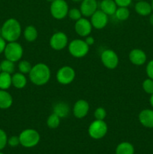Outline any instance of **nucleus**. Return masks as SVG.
Segmentation results:
<instances>
[{"label":"nucleus","mask_w":153,"mask_h":154,"mask_svg":"<svg viewBox=\"0 0 153 154\" xmlns=\"http://www.w3.org/2000/svg\"><path fill=\"white\" fill-rule=\"evenodd\" d=\"M28 75L30 81L33 84L43 86L47 84L50 79L51 72L47 65L40 63L32 66Z\"/></svg>","instance_id":"1"},{"label":"nucleus","mask_w":153,"mask_h":154,"mask_svg":"<svg viewBox=\"0 0 153 154\" xmlns=\"http://www.w3.org/2000/svg\"><path fill=\"white\" fill-rule=\"evenodd\" d=\"M1 36L7 42H16L22 34L21 25L17 20L10 18L3 23Z\"/></svg>","instance_id":"2"},{"label":"nucleus","mask_w":153,"mask_h":154,"mask_svg":"<svg viewBox=\"0 0 153 154\" xmlns=\"http://www.w3.org/2000/svg\"><path fill=\"white\" fill-rule=\"evenodd\" d=\"M19 138L21 145L26 148H31L36 146L40 139V134L37 130L33 129L23 130L20 134Z\"/></svg>","instance_id":"3"},{"label":"nucleus","mask_w":153,"mask_h":154,"mask_svg":"<svg viewBox=\"0 0 153 154\" xmlns=\"http://www.w3.org/2000/svg\"><path fill=\"white\" fill-rule=\"evenodd\" d=\"M88 51L89 46L82 39H74L68 45L69 53L75 58L84 57L88 54Z\"/></svg>","instance_id":"4"},{"label":"nucleus","mask_w":153,"mask_h":154,"mask_svg":"<svg viewBox=\"0 0 153 154\" xmlns=\"http://www.w3.org/2000/svg\"><path fill=\"white\" fill-rule=\"evenodd\" d=\"M4 57L7 60L16 63L20 61L23 55V48L17 42H8L4 51Z\"/></svg>","instance_id":"5"},{"label":"nucleus","mask_w":153,"mask_h":154,"mask_svg":"<svg viewBox=\"0 0 153 154\" xmlns=\"http://www.w3.org/2000/svg\"><path fill=\"white\" fill-rule=\"evenodd\" d=\"M108 127L104 120H95L89 125L88 132L92 138L95 140L104 138L107 133Z\"/></svg>","instance_id":"6"},{"label":"nucleus","mask_w":153,"mask_h":154,"mask_svg":"<svg viewBox=\"0 0 153 154\" xmlns=\"http://www.w3.org/2000/svg\"><path fill=\"white\" fill-rule=\"evenodd\" d=\"M52 17L56 20H62L68 14V5L64 0H54L50 8Z\"/></svg>","instance_id":"7"},{"label":"nucleus","mask_w":153,"mask_h":154,"mask_svg":"<svg viewBox=\"0 0 153 154\" xmlns=\"http://www.w3.org/2000/svg\"><path fill=\"white\" fill-rule=\"evenodd\" d=\"M76 73L74 69L68 66H64L60 68L56 73L57 81L62 85H68L74 80Z\"/></svg>","instance_id":"8"},{"label":"nucleus","mask_w":153,"mask_h":154,"mask_svg":"<svg viewBox=\"0 0 153 154\" xmlns=\"http://www.w3.org/2000/svg\"><path fill=\"white\" fill-rule=\"evenodd\" d=\"M100 60L104 66L109 69H116L118 66L119 62L116 53L110 49L105 50L101 53Z\"/></svg>","instance_id":"9"},{"label":"nucleus","mask_w":153,"mask_h":154,"mask_svg":"<svg viewBox=\"0 0 153 154\" xmlns=\"http://www.w3.org/2000/svg\"><path fill=\"white\" fill-rule=\"evenodd\" d=\"M68 43V38L65 33L62 32H55L50 39V45L55 51H62Z\"/></svg>","instance_id":"10"},{"label":"nucleus","mask_w":153,"mask_h":154,"mask_svg":"<svg viewBox=\"0 0 153 154\" xmlns=\"http://www.w3.org/2000/svg\"><path fill=\"white\" fill-rule=\"evenodd\" d=\"M74 29L76 34L79 35L81 37H86L89 35L92 29V25L90 20L86 19V17H82L80 20L76 21L74 25Z\"/></svg>","instance_id":"11"},{"label":"nucleus","mask_w":153,"mask_h":154,"mask_svg":"<svg viewBox=\"0 0 153 154\" xmlns=\"http://www.w3.org/2000/svg\"><path fill=\"white\" fill-rule=\"evenodd\" d=\"M91 22L92 27L96 29H101L106 26L108 23V15L101 10H97L91 17Z\"/></svg>","instance_id":"12"},{"label":"nucleus","mask_w":153,"mask_h":154,"mask_svg":"<svg viewBox=\"0 0 153 154\" xmlns=\"http://www.w3.org/2000/svg\"><path fill=\"white\" fill-rule=\"evenodd\" d=\"M89 111V104L84 99H80L75 102L73 107V114L78 119L84 118Z\"/></svg>","instance_id":"13"},{"label":"nucleus","mask_w":153,"mask_h":154,"mask_svg":"<svg viewBox=\"0 0 153 154\" xmlns=\"http://www.w3.org/2000/svg\"><path fill=\"white\" fill-rule=\"evenodd\" d=\"M80 10L82 16L85 17H89L98 10L97 1L96 0H82Z\"/></svg>","instance_id":"14"},{"label":"nucleus","mask_w":153,"mask_h":154,"mask_svg":"<svg viewBox=\"0 0 153 154\" xmlns=\"http://www.w3.org/2000/svg\"><path fill=\"white\" fill-rule=\"evenodd\" d=\"M129 60L135 66H142L146 61V54L140 49H134L129 53Z\"/></svg>","instance_id":"15"},{"label":"nucleus","mask_w":153,"mask_h":154,"mask_svg":"<svg viewBox=\"0 0 153 154\" xmlns=\"http://www.w3.org/2000/svg\"><path fill=\"white\" fill-rule=\"evenodd\" d=\"M139 121L146 128H153V110L144 109L139 114Z\"/></svg>","instance_id":"16"},{"label":"nucleus","mask_w":153,"mask_h":154,"mask_svg":"<svg viewBox=\"0 0 153 154\" xmlns=\"http://www.w3.org/2000/svg\"><path fill=\"white\" fill-rule=\"evenodd\" d=\"M70 112L69 105L66 102H59L56 103L52 108V113L56 114L60 118L66 117Z\"/></svg>","instance_id":"17"},{"label":"nucleus","mask_w":153,"mask_h":154,"mask_svg":"<svg viewBox=\"0 0 153 154\" xmlns=\"http://www.w3.org/2000/svg\"><path fill=\"white\" fill-rule=\"evenodd\" d=\"M117 7L118 6L114 0H102L100 4V10L104 12L108 16L115 14Z\"/></svg>","instance_id":"18"},{"label":"nucleus","mask_w":153,"mask_h":154,"mask_svg":"<svg viewBox=\"0 0 153 154\" xmlns=\"http://www.w3.org/2000/svg\"><path fill=\"white\" fill-rule=\"evenodd\" d=\"M13 104L11 95L4 90H0V109H8Z\"/></svg>","instance_id":"19"},{"label":"nucleus","mask_w":153,"mask_h":154,"mask_svg":"<svg viewBox=\"0 0 153 154\" xmlns=\"http://www.w3.org/2000/svg\"><path fill=\"white\" fill-rule=\"evenodd\" d=\"M135 11L138 14L141 16H148L152 13V8L151 4L142 0V1L138 2L135 5Z\"/></svg>","instance_id":"20"},{"label":"nucleus","mask_w":153,"mask_h":154,"mask_svg":"<svg viewBox=\"0 0 153 154\" xmlns=\"http://www.w3.org/2000/svg\"><path fill=\"white\" fill-rule=\"evenodd\" d=\"M12 85L16 89H22L26 86L27 78L25 75L21 72L14 73L11 77Z\"/></svg>","instance_id":"21"},{"label":"nucleus","mask_w":153,"mask_h":154,"mask_svg":"<svg viewBox=\"0 0 153 154\" xmlns=\"http://www.w3.org/2000/svg\"><path fill=\"white\" fill-rule=\"evenodd\" d=\"M38 32L34 26H28L23 31L24 38L28 42H33L37 39Z\"/></svg>","instance_id":"22"},{"label":"nucleus","mask_w":153,"mask_h":154,"mask_svg":"<svg viewBox=\"0 0 153 154\" xmlns=\"http://www.w3.org/2000/svg\"><path fill=\"white\" fill-rule=\"evenodd\" d=\"M134 146L129 142H122L116 148V154H134Z\"/></svg>","instance_id":"23"},{"label":"nucleus","mask_w":153,"mask_h":154,"mask_svg":"<svg viewBox=\"0 0 153 154\" xmlns=\"http://www.w3.org/2000/svg\"><path fill=\"white\" fill-rule=\"evenodd\" d=\"M11 75L6 72H0V90H7L12 85Z\"/></svg>","instance_id":"24"},{"label":"nucleus","mask_w":153,"mask_h":154,"mask_svg":"<svg viewBox=\"0 0 153 154\" xmlns=\"http://www.w3.org/2000/svg\"><path fill=\"white\" fill-rule=\"evenodd\" d=\"M0 68H1V72H6L10 75L13 74L15 71L14 63L7 59L0 63Z\"/></svg>","instance_id":"25"},{"label":"nucleus","mask_w":153,"mask_h":154,"mask_svg":"<svg viewBox=\"0 0 153 154\" xmlns=\"http://www.w3.org/2000/svg\"><path fill=\"white\" fill-rule=\"evenodd\" d=\"M114 15L118 20L124 21L128 19L129 16H130V11H129L128 7H118L117 8Z\"/></svg>","instance_id":"26"},{"label":"nucleus","mask_w":153,"mask_h":154,"mask_svg":"<svg viewBox=\"0 0 153 154\" xmlns=\"http://www.w3.org/2000/svg\"><path fill=\"white\" fill-rule=\"evenodd\" d=\"M60 117L56 114L52 113L46 120V125L50 129H56L60 124Z\"/></svg>","instance_id":"27"},{"label":"nucleus","mask_w":153,"mask_h":154,"mask_svg":"<svg viewBox=\"0 0 153 154\" xmlns=\"http://www.w3.org/2000/svg\"><path fill=\"white\" fill-rule=\"evenodd\" d=\"M32 66L31 63L27 60H21L18 64V69H19L20 72L24 74H29L30 71L32 70Z\"/></svg>","instance_id":"28"},{"label":"nucleus","mask_w":153,"mask_h":154,"mask_svg":"<svg viewBox=\"0 0 153 154\" xmlns=\"http://www.w3.org/2000/svg\"><path fill=\"white\" fill-rule=\"evenodd\" d=\"M68 17H70V19H71L72 20H78L80 18H82V13H81L80 10L78 8H74L70 9L68 11Z\"/></svg>","instance_id":"29"},{"label":"nucleus","mask_w":153,"mask_h":154,"mask_svg":"<svg viewBox=\"0 0 153 154\" xmlns=\"http://www.w3.org/2000/svg\"><path fill=\"white\" fill-rule=\"evenodd\" d=\"M142 89L148 94L152 95L153 93V80L151 78L146 79L142 82Z\"/></svg>","instance_id":"30"},{"label":"nucleus","mask_w":153,"mask_h":154,"mask_svg":"<svg viewBox=\"0 0 153 154\" xmlns=\"http://www.w3.org/2000/svg\"><path fill=\"white\" fill-rule=\"evenodd\" d=\"M94 116L95 117V120H104L105 119V117H106V111L102 107H99L97 109L94 111Z\"/></svg>","instance_id":"31"},{"label":"nucleus","mask_w":153,"mask_h":154,"mask_svg":"<svg viewBox=\"0 0 153 154\" xmlns=\"http://www.w3.org/2000/svg\"><path fill=\"white\" fill-rule=\"evenodd\" d=\"M8 144V136L3 129H0V150H3Z\"/></svg>","instance_id":"32"},{"label":"nucleus","mask_w":153,"mask_h":154,"mask_svg":"<svg viewBox=\"0 0 153 154\" xmlns=\"http://www.w3.org/2000/svg\"><path fill=\"white\" fill-rule=\"evenodd\" d=\"M8 144L12 147H15L20 144V141L19 136H16V135H13V136L10 137L8 138Z\"/></svg>","instance_id":"33"},{"label":"nucleus","mask_w":153,"mask_h":154,"mask_svg":"<svg viewBox=\"0 0 153 154\" xmlns=\"http://www.w3.org/2000/svg\"><path fill=\"white\" fill-rule=\"evenodd\" d=\"M146 72L147 76L148 77V78H151L153 80V60L148 62L146 66Z\"/></svg>","instance_id":"34"},{"label":"nucleus","mask_w":153,"mask_h":154,"mask_svg":"<svg viewBox=\"0 0 153 154\" xmlns=\"http://www.w3.org/2000/svg\"><path fill=\"white\" fill-rule=\"evenodd\" d=\"M118 7H128L132 0H114Z\"/></svg>","instance_id":"35"},{"label":"nucleus","mask_w":153,"mask_h":154,"mask_svg":"<svg viewBox=\"0 0 153 154\" xmlns=\"http://www.w3.org/2000/svg\"><path fill=\"white\" fill-rule=\"evenodd\" d=\"M6 41L3 38L2 36H0V54L4 53V49H5V47L7 43H6Z\"/></svg>","instance_id":"36"},{"label":"nucleus","mask_w":153,"mask_h":154,"mask_svg":"<svg viewBox=\"0 0 153 154\" xmlns=\"http://www.w3.org/2000/svg\"><path fill=\"white\" fill-rule=\"evenodd\" d=\"M85 42H86V43L87 45H88V46H92V45H94V38L92 37V36L88 35V36H86V37Z\"/></svg>","instance_id":"37"},{"label":"nucleus","mask_w":153,"mask_h":154,"mask_svg":"<svg viewBox=\"0 0 153 154\" xmlns=\"http://www.w3.org/2000/svg\"><path fill=\"white\" fill-rule=\"evenodd\" d=\"M149 102H150V105H151L152 107L153 108V93L151 95V97H150Z\"/></svg>","instance_id":"38"},{"label":"nucleus","mask_w":153,"mask_h":154,"mask_svg":"<svg viewBox=\"0 0 153 154\" xmlns=\"http://www.w3.org/2000/svg\"><path fill=\"white\" fill-rule=\"evenodd\" d=\"M149 22H150V23H151L152 25L153 26V14H152L151 16H150V17H149Z\"/></svg>","instance_id":"39"},{"label":"nucleus","mask_w":153,"mask_h":154,"mask_svg":"<svg viewBox=\"0 0 153 154\" xmlns=\"http://www.w3.org/2000/svg\"><path fill=\"white\" fill-rule=\"evenodd\" d=\"M72 1H74V2H81V1H82V0H72Z\"/></svg>","instance_id":"40"},{"label":"nucleus","mask_w":153,"mask_h":154,"mask_svg":"<svg viewBox=\"0 0 153 154\" xmlns=\"http://www.w3.org/2000/svg\"><path fill=\"white\" fill-rule=\"evenodd\" d=\"M46 1H47V2H53L54 0H46Z\"/></svg>","instance_id":"41"},{"label":"nucleus","mask_w":153,"mask_h":154,"mask_svg":"<svg viewBox=\"0 0 153 154\" xmlns=\"http://www.w3.org/2000/svg\"><path fill=\"white\" fill-rule=\"evenodd\" d=\"M152 11H153V0L152 1Z\"/></svg>","instance_id":"42"},{"label":"nucleus","mask_w":153,"mask_h":154,"mask_svg":"<svg viewBox=\"0 0 153 154\" xmlns=\"http://www.w3.org/2000/svg\"><path fill=\"white\" fill-rule=\"evenodd\" d=\"M1 34H2V29L1 27H0V36H1Z\"/></svg>","instance_id":"43"},{"label":"nucleus","mask_w":153,"mask_h":154,"mask_svg":"<svg viewBox=\"0 0 153 154\" xmlns=\"http://www.w3.org/2000/svg\"><path fill=\"white\" fill-rule=\"evenodd\" d=\"M0 154H4V153H2V152H1V150H0Z\"/></svg>","instance_id":"44"},{"label":"nucleus","mask_w":153,"mask_h":154,"mask_svg":"<svg viewBox=\"0 0 153 154\" xmlns=\"http://www.w3.org/2000/svg\"><path fill=\"white\" fill-rule=\"evenodd\" d=\"M136 1H138V2H140V1H142V0H136Z\"/></svg>","instance_id":"45"},{"label":"nucleus","mask_w":153,"mask_h":154,"mask_svg":"<svg viewBox=\"0 0 153 154\" xmlns=\"http://www.w3.org/2000/svg\"><path fill=\"white\" fill-rule=\"evenodd\" d=\"M0 72H1V68H0Z\"/></svg>","instance_id":"46"}]
</instances>
